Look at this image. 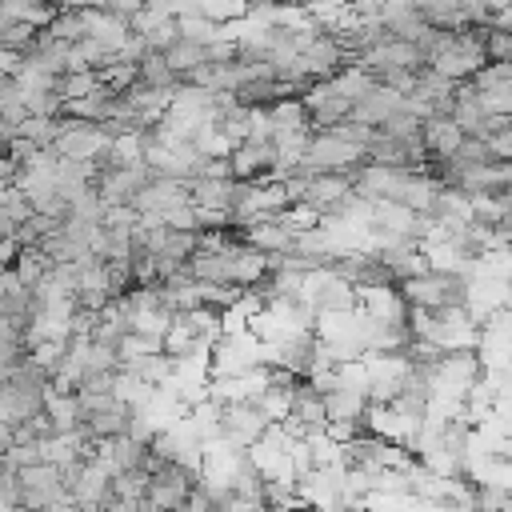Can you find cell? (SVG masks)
Here are the masks:
<instances>
[{"instance_id": "cell-6", "label": "cell", "mask_w": 512, "mask_h": 512, "mask_svg": "<svg viewBox=\"0 0 512 512\" xmlns=\"http://www.w3.org/2000/svg\"><path fill=\"white\" fill-rule=\"evenodd\" d=\"M104 80H100V68H72V72H64L60 80H56V92L64 96V100H80V96H88V92H96Z\"/></svg>"}, {"instance_id": "cell-9", "label": "cell", "mask_w": 512, "mask_h": 512, "mask_svg": "<svg viewBox=\"0 0 512 512\" xmlns=\"http://www.w3.org/2000/svg\"><path fill=\"white\" fill-rule=\"evenodd\" d=\"M488 144H492V156H496V160H512V124L488 132Z\"/></svg>"}, {"instance_id": "cell-8", "label": "cell", "mask_w": 512, "mask_h": 512, "mask_svg": "<svg viewBox=\"0 0 512 512\" xmlns=\"http://www.w3.org/2000/svg\"><path fill=\"white\" fill-rule=\"evenodd\" d=\"M480 96H484V108H488V112H504V116H512V76H508V80H496V84L484 88Z\"/></svg>"}, {"instance_id": "cell-1", "label": "cell", "mask_w": 512, "mask_h": 512, "mask_svg": "<svg viewBox=\"0 0 512 512\" xmlns=\"http://www.w3.org/2000/svg\"><path fill=\"white\" fill-rule=\"evenodd\" d=\"M404 100H408V92H400V88H388V84H372L360 100H352V120H360V124H372V128H380L396 108H404Z\"/></svg>"}, {"instance_id": "cell-4", "label": "cell", "mask_w": 512, "mask_h": 512, "mask_svg": "<svg viewBox=\"0 0 512 512\" xmlns=\"http://www.w3.org/2000/svg\"><path fill=\"white\" fill-rule=\"evenodd\" d=\"M164 56H168V64L180 72V80H188L204 60H208V44L204 40H196V36H176L168 48H164Z\"/></svg>"}, {"instance_id": "cell-5", "label": "cell", "mask_w": 512, "mask_h": 512, "mask_svg": "<svg viewBox=\"0 0 512 512\" xmlns=\"http://www.w3.org/2000/svg\"><path fill=\"white\" fill-rule=\"evenodd\" d=\"M140 80L152 84V88H180V72L168 64V56L160 48H148V56L140 60Z\"/></svg>"}, {"instance_id": "cell-7", "label": "cell", "mask_w": 512, "mask_h": 512, "mask_svg": "<svg viewBox=\"0 0 512 512\" xmlns=\"http://www.w3.org/2000/svg\"><path fill=\"white\" fill-rule=\"evenodd\" d=\"M484 52H488V60H512V28H492L488 24Z\"/></svg>"}, {"instance_id": "cell-3", "label": "cell", "mask_w": 512, "mask_h": 512, "mask_svg": "<svg viewBox=\"0 0 512 512\" xmlns=\"http://www.w3.org/2000/svg\"><path fill=\"white\" fill-rule=\"evenodd\" d=\"M460 144H464V128L448 112L424 116V148H428V156H452Z\"/></svg>"}, {"instance_id": "cell-2", "label": "cell", "mask_w": 512, "mask_h": 512, "mask_svg": "<svg viewBox=\"0 0 512 512\" xmlns=\"http://www.w3.org/2000/svg\"><path fill=\"white\" fill-rule=\"evenodd\" d=\"M380 20L400 40H416L428 28V20L420 12V0H380Z\"/></svg>"}]
</instances>
